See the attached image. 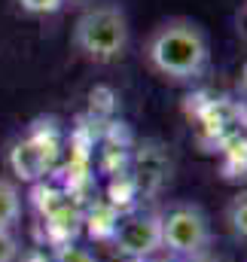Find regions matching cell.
I'll return each instance as SVG.
<instances>
[{
    "label": "cell",
    "instance_id": "6",
    "mask_svg": "<svg viewBox=\"0 0 247 262\" xmlns=\"http://www.w3.org/2000/svg\"><path fill=\"white\" fill-rule=\"evenodd\" d=\"M22 216V189L15 180L0 177V229L12 232V226Z\"/></svg>",
    "mask_w": 247,
    "mask_h": 262
},
{
    "label": "cell",
    "instance_id": "9",
    "mask_svg": "<svg viewBox=\"0 0 247 262\" xmlns=\"http://www.w3.org/2000/svg\"><path fill=\"white\" fill-rule=\"evenodd\" d=\"M15 256H18V241H15V235L0 229V262H15Z\"/></svg>",
    "mask_w": 247,
    "mask_h": 262
},
{
    "label": "cell",
    "instance_id": "12",
    "mask_svg": "<svg viewBox=\"0 0 247 262\" xmlns=\"http://www.w3.org/2000/svg\"><path fill=\"white\" fill-rule=\"evenodd\" d=\"M244 6H247V3H244Z\"/></svg>",
    "mask_w": 247,
    "mask_h": 262
},
{
    "label": "cell",
    "instance_id": "3",
    "mask_svg": "<svg viewBox=\"0 0 247 262\" xmlns=\"http://www.w3.org/2000/svg\"><path fill=\"white\" fill-rule=\"evenodd\" d=\"M162 247L177 256H198L211 244V220L198 204H177L159 216Z\"/></svg>",
    "mask_w": 247,
    "mask_h": 262
},
{
    "label": "cell",
    "instance_id": "10",
    "mask_svg": "<svg viewBox=\"0 0 247 262\" xmlns=\"http://www.w3.org/2000/svg\"><path fill=\"white\" fill-rule=\"evenodd\" d=\"M238 34L247 40V6H241V9H238Z\"/></svg>",
    "mask_w": 247,
    "mask_h": 262
},
{
    "label": "cell",
    "instance_id": "5",
    "mask_svg": "<svg viewBox=\"0 0 247 262\" xmlns=\"http://www.w3.org/2000/svg\"><path fill=\"white\" fill-rule=\"evenodd\" d=\"M9 165H12V171H15L18 180L31 183V180H37V177L46 174V168H49V152H46V146H43L40 140L28 137V140H18V143L12 146Z\"/></svg>",
    "mask_w": 247,
    "mask_h": 262
},
{
    "label": "cell",
    "instance_id": "4",
    "mask_svg": "<svg viewBox=\"0 0 247 262\" xmlns=\"http://www.w3.org/2000/svg\"><path fill=\"white\" fill-rule=\"evenodd\" d=\"M116 247L131 259H143L162 247V223L156 213L134 216L116 229Z\"/></svg>",
    "mask_w": 247,
    "mask_h": 262
},
{
    "label": "cell",
    "instance_id": "2",
    "mask_svg": "<svg viewBox=\"0 0 247 262\" xmlns=\"http://www.w3.org/2000/svg\"><path fill=\"white\" fill-rule=\"evenodd\" d=\"M131 21L119 0H89L70 28L73 52L89 64H113L128 52Z\"/></svg>",
    "mask_w": 247,
    "mask_h": 262
},
{
    "label": "cell",
    "instance_id": "11",
    "mask_svg": "<svg viewBox=\"0 0 247 262\" xmlns=\"http://www.w3.org/2000/svg\"><path fill=\"white\" fill-rule=\"evenodd\" d=\"M61 3H64V9H67V6H86L89 0H61Z\"/></svg>",
    "mask_w": 247,
    "mask_h": 262
},
{
    "label": "cell",
    "instance_id": "1",
    "mask_svg": "<svg viewBox=\"0 0 247 262\" xmlns=\"http://www.w3.org/2000/svg\"><path fill=\"white\" fill-rule=\"evenodd\" d=\"M143 64L171 85H192L211 67L208 31L186 15H168L143 40Z\"/></svg>",
    "mask_w": 247,
    "mask_h": 262
},
{
    "label": "cell",
    "instance_id": "8",
    "mask_svg": "<svg viewBox=\"0 0 247 262\" xmlns=\"http://www.w3.org/2000/svg\"><path fill=\"white\" fill-rule=\"evenodd\" d=\"M12 3L28 18H52V15H58L64 9L61 0H12Z\"/></svg>",
    "mask_w": 247,
    "mask_h": 262
},
{
    "label": "cell",
    "instance_id": "7",
    "mask_svg": "<svg viewBox=\"0 0 247 262\" xmlns=\"http://www.w3.org/2000/svg\"><path fill=\"white\" fill-rule=\"evenodd\" d=\"M226 226H229V232L238 241H247V189L235 192L229 198V204H226Z\"/></svg>",
    "mask_w": 247,
    "mask_h": 262
}]
</instances>
